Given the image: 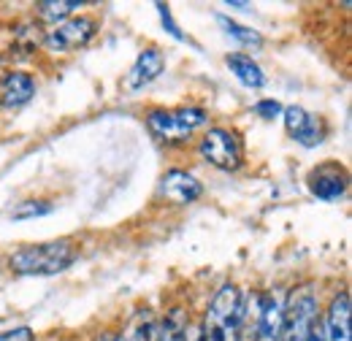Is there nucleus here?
<instances>
[{
	"mask_svg": "<svg viewBox=\"0 0 352 341\" xmlns=\"http://www.w3.org/2000/svg\"><path fill=\"white\" fill-rule=\"evenodd\" d=\"M163 71H166V54L160 49H155V46L152 49H144L135 57V63L131 65L128 76H125V87L131 92H138V89H144L146 85H152Z\"/></svg>",
	"mask_w": 352,
	"mask_h": 341,
	"instance_id": "nucleus-10",
	"label": "nucleus"
},
{
	"mask_svg": "<svg viewBox=\"0 0 352 341\" xmlns=\"http://www.w3.org/2000/svg\"><path fill=\"white\" fill-rule=\"evenodd\" d=\"M0 341H36V333L30 328H14V331H3Z\"/></svg>",
	"mask_w": 352,
	"mask_h": 341,
	"instance_id": "nucleus-21",
	"label": "nucleus"
},
{
	"mask_svg": "<svg viewBox=\"0 0 352 341\" xmlns=\"http://www.w3.org/2000/svg\"><path fill=\"white\" fill-rule=\"evenodd\" d=\"M255 114L263 117V120H274V117L282 114V106H279L276 100H271V98H268V100H258V103H255Z\"/></svg>",
	"mask_w": 352,
	"mask_h": 341,
	"instance_id": "nucleus-20",
	"label": "nucleus"
},
{
	"mask_svg": "<svg viewBox=\"0 0 352 341\" xmlns=\"http://www.w3.org/2000/svg\"><path fill=\"white\" fill-rule=\"evenodd\" d=\"M187 325H190V311L174 306L171 311H166L163 322L157 325V341H184Z\"/></svg>",
	"mask_w": 352,
	"mask_h": 341,
	"instance_id": "nucleus-15",
	"label": "nucleus"
},
{
	"mask_svg": "<svg viewBox=\"0 0 352 341\" xmlns=\"http://www.w3.org/2000/svg\"><path fill=\"white\" fill-rule=\"evenodd\" d=\"M76 244L68 239L46 241V244H30L16 250L8 257V268L19 276H57L76 260Z\"/></svg>",
	"mask_w": 352,
	"mask_h": 341,
	"instance_id": "nucleus-1",
	"label": "nucleus"
},
{
	"mask_svg": "<svg viewBox=\"0 0 352 341\" xmlns=\"http://www.w3.org/2000/svg\"><path fill=\"white\" fill-rule=\"evenodd\" d=\"M285 303H287V293L282 287H276L274 293H268V296L261 298L258 336H255V341H279L282 325H285Z\"/></svg>",
	"mask_w": 352,
	"mask_h": 341,
	"instance_id": "nucleus-9",
	"label": "nucleus"
},
{
	"mask_svg": "<svg viewBox=\"0 0 352 341\" xmlns=\"http://www.w3.org/2000/svg\"><path fill=\"white\" fill-rule=\"evenodd\" d=\"M201 157L217 170H239L244 166V141L230 128H209L201 138Z\"/></svg>",
	"mask_w": 352,
	"mask_h": 341,
	"instance_id": "nucleus-3",
	"label": "nucleus"
},
{
	"mask_svg": "<svg viewBox=\"0 0 352 341\" xmlns=\"http://www.w3.org/2000/svg\"><path fill=\"white\" fill-rule=\"evenodd\" d=\"M307 184L314 198H320V201H339L347 192L350 173L339 163H322V166H317L309 173Z\"/></svg>",
	"mask_w": 352,
	"mask_h": 341,
	"instance_id": "nucleus-7",
	"label": "nucleus"
},
{
	"mask_svg": "<svg viewBox=\"0 0 352 341\" xmlns=\"http://www.w3.org/2000/svg\"><path fill=\"white\" fill-rule=\"evenodd\" d=\"M157 195L166 201V204H174V206H187V204H195L201 195H204V184L187 173V170H168L163 179H160V187H157Z\"/></svg>",
	"mask_w": 352,
	"mask_h": 341,
	"instance_id": "nucleus-8",
	"label": "nucleus"
},
{
	"mask_svg": "<svg viewBox=\"0 0 352 341\" xmlns=\"http://www.w3.org/2000/svg\"><path fill=\"white\" fill-rule=\"evenodd\" d=\"M184 341H204V331H201V322H190L187 331H184Z\"/></svg>",
	"mask_w": 352,
	"mask_h": 341,
	"instance_id": "nucleus-23",
	"label": "nucleus"
},
{
	"mask_svg": "<svg viewBox=\"0 0 352 341\" xmlns=\"http://www.w3.org/2000/svg\"><path fill=\"white\" fill-rule=\"evenodd\" d=\"M125 341H157V322L149 311H138V317L133 320L131 331L122 333Z\"/></svg>",
	"mask_w": 352,
	"mask_h": 341,
	"instance_id": "nucleus-16",
	"label": "nucleus"
},
{
	"mask_svg": "<svg viewBox=\"0 0 352 341\" xmlns=\"http://www.w3.org/2000/svg\"><path fill=\"white\" fill-rule=\"evenodd\" d=\"M282 120H285V130L290 133L293 141H298L301 146H320L325 141V122L317 114H309L301 106H287L282 109Z\"/></svg>",
	"mask_w": 352,
	"mask_h": 341,
	"instance_id": "nucleus-6",
	"label": "nucleus"
},
{
	"mask_svg": "<svg viewBox=\"0 0 352 341\" xmlns=\"http://www.w3.org/2000/svg\"><path fill=\"white\" fill-rule=\"evenodd\" d=\"M225 63H228L230 74H233L244 87H250V89H261V87L265 85L263 68H261L250 54H244V52H233V54H228Z\"/></svg>",
	"mask_w": 352,
	"mask_h": 341,
	"instance_id": "nucleus-13",
	"label": "nucleus"
},
{
	"mask_svg": "<svg viewBox=\"0 0 352 341\" xmlns=\"http://www.w3.org/2000/svg\"><path fill=\"white\" fill-rule=\"evenodd\" d=\"M54 212V204H49V201H22V204H16L8 217L14 219V222H25V219H36V217H46V214Z\"/></svg>",
	"mask_w": 352,
	"mask_h": 341,
	"instance_id": "nucleus-18",
	"label": "nucleus"
},
{
	"mask_svg": "<svg viewBox=\"0 0 352 341\" xmlns=\"http://www.w3.org/2000/svg\"><path fill=\"white\" fill-rule=\"evenodd\" d=\"M157 11H160V19H163V25H166V30L174 36L176 41H187L184 38V33L176 28V22H174V16H171V8L166 6V3H157Z\"/></svg>",
	"mask_w": 352,
	"mask_h": 341,
	"instance_id": "nucleus-19",
	"label": "nucleus"
},
{
	"mask_svg": "<svg viewBox=\"0 0 352 341\" xmlns=\"http://www.w3.org/2000/svg\"><path fill=\"white\" fill-rule=\"evenodd\" d=\"M79 8H85L82 0H41V3H36V16H38L41 22L60 25V22L71 19Z\"/></svg>",
	"mask_w": 352,
	"mask_h": 341,
	"instance_id": "nucleus-14",
	"label": "nucleus"
},
{
	"mask_svg": "<svg viewBox=\"0 0 352 341\" xmlns=\"http://www.w3.org/2000/svg\"><path fill=\"white\" fill-rule=\"evenodd\" d=\"M95 33H98V19L79 14V16L60 22V25H52L41 36V43L54 54H71V52L85 49L95 38Z\"/></svg>",
	"mask_w": 352,
	"mask_h": 341,
	"instance_id": "nucleus-5",
	"label": "nucleus"
},
{
	"mask_svg": "<svg viewBox=\"0 0 352 341\" xmlns=\"http://www.w3.org/2000/svg\"><path fill=\"white\" fill-rule=\"evenodd\" d=\"M225 6H228V8H239V11H250V8H252L250 3H236V0H228Z\"/></svg>",
	"mask_w": 352,
	"mask_h": 341,
	"instance_id": "nucleus-24",
	"label": "nucleus"
},
{
	"mask_svg": "<svg viewBox=\"0 0 352 341\" xmlns=\"http://www.w3.org/2000/svg\"><path fill=\"white\" fill-rule=\"evenodd\" d=\"M217 22L222 25V30H225L230 38H236L239 43H244V46H263V36H261L258 30L244 28V25H239V22L228 19V16H217Z\"/></svg>",
	"mask_w": 352,
	"mask_h": 341,
	"instance_id": "nucleus-17",
	"label": "nucleus"
},
{
	"mask_svg": "<svg viewBox=\"0 0 352 341\" xmlns=\"http://www.w3.org/2000/svg\"><path fill=\"white\" fill-rule=\"evenodd\" d=\"M206 125H209V114L201 106L152 109L146 114V128L163 144H184Z\"/></svg>",
	"mask_w": 352,
	"mask_h": 341,
	"instance_id": "nucleus-2",
	"label": "nucleus"
},
{
	"mask_svg": "<svg viewBox=\"0 0 352 341\" xmlns=\"http://www.w3.org/2000/svg\"><path fill=\"white\" fill-rule=\"evenodd\" d=\"M317 317H320L317 296H314L311 285H301L293 296H287V303H285V325H282L279 341H307L309 331H311V325H314Z\"/></svg>",
	"mask_w": 352,
	"mask_h": 341,
	"instance_id": "nucleus-4",
	"label": "nucleus"
},
{
	"mask_svg": "<svg viewBox=\"0 0 352 341\" xmlns=\"http://www.w3.org/2000/svg\"><path fill=\"white\" fill-rule=\"evenodd\" d=\"M36 95V82L30 74L6 71L0 74V109H19Z\"/></svg>",
	"mask_w": 352,
	"mask_h": 341,
	"instance_id": "nucleus-11",
	"label": "nucleus"
},
{
	"mask_svg": "<svg viewBox=\"0 0 352 341\" xmlns=\"http://www.w3.org/2000/svg\"><path fill=\"white\" fill-rule=\"evenodd\" d=\"M350 317H352L350 293L333 296L331 306H328V317H325V336H328V341H352Z\"/></svg>",
	"mask_w": 352,
	"mask_h": 341,
	"instance_id": "nucleus-12",
	"label": "nucleus"
},
{
	"mask_svg": "<svg viewBox=\"0 0 352 341\" xmlns=\"http://www.w3.org/2000/svg\"><path fill=\"white\" fill-rule=\"evenodd\" d=\"M307 341H328V336H325V320H322V317L314 320V325H311V331H309Z\"/></svg>",
	"mask_w": 352,
	"mask_h": 341,
	"instance_id": "nucleus-22",
	"label": "nucleus"
}]
</instances>
